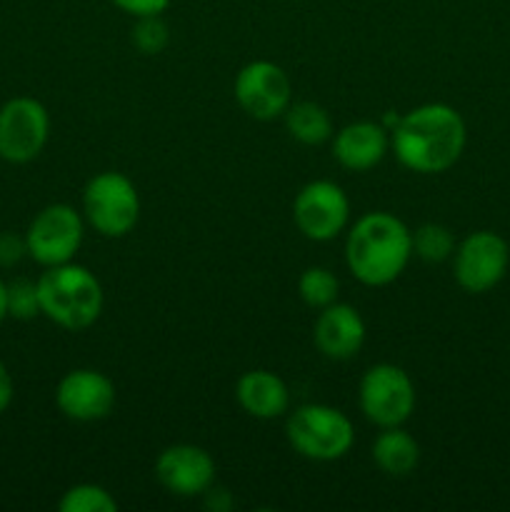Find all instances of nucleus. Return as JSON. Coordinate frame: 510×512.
Returning a JSON list of instances; mask_svg holds the SVG:
<instances>
[{
  "label": "nucleus",
  "mask_w": 510,
  "mask_h": 512,
  "mask_svg": "<svg viewBox=\"0 0 510 512\" xmlns=\"http://www.w3.org/2000/svg\"><path fill=\"white\" fill-rule=\"evenodd\" d=\"M170 33L168 25L160 20V15H145V18H138L133 28V45L143 55H158L163 53L165 45H168Z\"/></svg>",
  "instance_id": "obj_23"
},
{
  "label": "nucleus",
  "mask_w": 510,
  "mask_h": 512,
  "mask_svg": "<svg viewBox=\"0 0 510 512\" xmlns=\"http://www.w3.org/2000/svg\"><path fill=\"white\" fill-rule=\"evenodd\" d=\"M373 453L375 465L383 470L390 478H405L413 473L420 463V445L408 430L400 425L395 428H380V435L373 440Z\"/></svg>",
  "instance_id": "obj_17"
},
{
  "label": "nucleus",
  "mask_w": 510,
  "mask_h": 512,
  "mask_svg": "<svg viewBox=\"0 0 510 512\" xmlns=\"http://www.w3.org/2000/svg\"><path fill=\"white\" fill-rule=\"evenodd\" d=\"M85 220L73 205H45L25 230L28 255L43 268L70 263L83 245Z\"/></svg>",
  "instance_id": "obj_6"
},
{
  "label": "nucleus",
  "mask_w": 510,
  "mask_h": 512,
  "mask_svg": "<svg viewBox=\"0 0 510 512\" xmlns=\"http://www.w3.org/2000/svg\"><path fill=\"white\" fill-rule=\"evenodd\" d=\"M155 478L178 498H198L215 483V460L198 445H170L155 460Z\"/></svg>",
  "instance_id": "obj_13"
},
{
  "label": "nucleus",
  "mask_w": 510,
  "mask_h": 512,
  "mask_svg": "<svg viewBox=\"0 0 510 512\" xmlns=\"http://www.w3.org/2000/svg\"><path fill=\"white\" fill-rule=\"evenodd\" d=\"M115 400L118 393L113 380L93 368L70 370L55 388V405L65 418L75 423H98L108 418L115 408Z\"/></svg>",
  "instance_id": "obj_12"
},
{
  "label": "nucleus",
  "mask_w": 510,
  "mask_h": 512,
  "mask_svg": "<svg viewBox=\"0 0 510 512\" xmlns=\"http://www.w3.org/2000/svg\"><path fill=\"white\" fill-rule=\"evenodd\" d=\"M360 410L378 428L403 425L415 410V385L400 365L378 363L360 380Z\"/></svg>",
  "instance_id": "obj_7"
},
{
  "label": "nucleus",
  "mask_w": 510,
  "mask_h": 512,
  "mask_svg": "<svg viewBox=\"0 0 510 512\" xmlns=\"http://www.w3.org/2000/svg\"><path fill=\"white\" fill-rule=\"evenodd\" d=\"M83 218L103 238H125L140 220V195L118 170L93 175L83 190Z\"/></svg>",
  "instance_id": "obj_5"
},
{
  "label": "nucleus",
  "mask_w": 510,
  "mask_h": 512,
  "mask_svg": "<svg viewBox=\"0 0 510 512\" xmlns=\"http://www.w3.org/2000/svg\"><path fill=\"white\" fill-rule=\"evenodd\" d=\"M468 143L465 120L453 105L425 103L400 115L390 128V150L403 168L438 175L453 168Z\"/></svg>",
  "instance_id": "obj_1"
},
{
  "label": "nucleus",
  "mask_w": 510,
  "mask_h": 512,
  "mask_svg": "<svg viewBox=\"0 0 510 512\" xmlns=\"http://www.w3.org/2000/svg\"><path fill=\"white\" fill-rule=\"evenodd\" d=\"M235 400L255 420H275L288 413L290 390L270 370H248L235 383Z\"/></svg>",
  "instance_id": "obj_16"
},
{
  "label": "nucleus",
  "mask_w": 510,
  "mask_h": 512,
  "mask_svg": "<svg viewBox=\"0 0 510 512\" xmlns=\"http://www.w3.org/2000/svg\"><path fill=\"white\" fill-rule=\"evenodd\" d=\"M110 3L133 18H145V15H160L173 0H110Z\"/></svg>",
  "instance_id": "obj_25"
},
{
  "label": "nucleus",
  "mask_w": 510,
  "mask_h": 512,
  "mask_svg": "<svg viewBox=\"0 0 510 512\" xmlns=\"http://www.w3.org/2000/svg\"><path fill=\"white\" fill-rule=\"evenodd\" d=\"M40 315L65 330H85L103 313V285L93 270L78 263L45 268L38 280Z\"/></svg>",
  "instance_id": "obj_3"
},
{
  "label": "nucleus",
  "mask_w": 510,
  "mask_h": 512,
  "mask_svg": "<svg viewBox=\"0 0 510 512\" xmlns=\"http://www.w3.org/2000/svg\"><path fill=\"white\" fill-rule=\"evenodd\" d=\"M295 228L313 243L335 240L350 220V200L333 180H310L293 200Z\"/></svg>",
  "instance_id": "obj_10"
},
{
  "label": "nucleus",
  "mask_w": 510,
  "mask_h": 512,
  "mask_svg": "<svg viewBox=\"0 0 510 512\" xmlns=\"http://www.w3.org/2000/svg\"><path fill=\"white\" fill-rule=\"evenodd\" d=\"M58 508L60 512H115L118 510V500L103 485L80 483L65 490Z\"/></svg>",
  "instance_id": "obj_21"
},
{
  "label": "nucleus",
  "mask_w": 510,
  "mask_h": 512,
  "mask_svg": "<svg viewBox=\"0 0 510 512\" xmlns=\"http://www.w3.org/2000/svg\"><path fill=\"white\" fill-rule=\"evenodd\" d=\"M285 435L290 448L313 463H335L355 445V428L348 415L323 403L300 405L290 413Z\"/></svg>",
  "instance_id": "obj_4"
},
{
  "label": "nucleus",
  "mask_w": 510,
  "mask_h": 512,
  "mask_svg": "<svg viewBox=\"0 0 510 512\" xmlns=\"http://www.w3.org/2000/svg\"><path fill=\"white\" fill-rule=\"evenodd\" d=\"M413 258V233L393 213L375 210L350 225L345 265L358 283L385 288L395 283Z\"/></svg>",
  "instance_id": "obj_2"
},
{
  "label": "nucleus",
  "mask_w": 510,
  "mask_h": 512,
  "mask_svg": "<svg viewBox=\"0 0 510 512\" xmlns=\"http://www.w3.org/2000/svg\"><path fill=\"white\" fill-rule=\"evenodd\" d=\"M338 290V278H335L333 270L323 268V265H313V268L303 270V275L298 280L300 298L313 310H323L330 303H335L338 300Z\"/></svg>",
  "instance_id": "obj_19"
},
{
  "label": "nucleus",
  "mask_w": 510,
  "mask_h": 512,
  "mask_svg": "<svg viewBox=\"0 0 510 512\" xmlns=\"http://www.w3.org/2000/svg\"><path fill=\"white\" fill-rule=\"evenodd\" d=\"M455 238L445 225L425 223L413 233V255H418L423 263H443L453 258Z\"/></svg>",
  "instance_id": "obj_20"
},
{
  "label": "nucleus",
  "mask_w": 510,
  "mask_h": 512,
  "mask_svg": "<svg viewBox=\"0 0 510 512\" xmlns=\"http://www.w3.org/2000/svg\"><path fill=\"white\" fill-rule=\"evenodd\" d=\"M313 343L320 353L335 363L353 360L365 343V320L353 305L330 303L315 318Z\"/></svg>",
  "instance_id": "obj_14"
},
{
  "label": "nucleus",
  "mask_w": 510,
  "mask_h": 512,
  "mask_svg": "<svg viewBox=\"0 0 510 512\" xmlns=\"http://www.w3.org/2000/svg\"><path fill=\"white\" fill-rule=\"evenodd\" d=\"M8 315L15 320H33L40 315L38 283L18 278L8 283Z\"/></svg>",
  "instance_id": "obj_22"
},
{
  "label": "nucleus",
  "mask_w": 510,
  "mask_h": 512,
  "mask_svg": "<svg viewBox=\"0 0 510 512\" xmlns=\"http://www.w3.org/2000/svg\"><path fill=\"white\" fill-rule=\"evenodd\" d=\"M390 150V133L383 123L358 120L333 135V158L353 173H365L383 163Z\"/></svg>",
  "instance_id": "obj_15"
},
{
  "label": "nucleus",
  "mask_w": 510,
  "mask_h": 512,
  "mask_svg": "<svg viewBox=\"0 0 510 512\" xmlns=\"http://www.w3.org/2000/svg\"><path fill=\"white\" fill-rule=\"evenodd\" d=\"M5 318H10L8 315V285L0 280V325L5 323Z\"/></svg>",
  "instance_id": "obj_28"
},
{
  "label": "nucleus",
  "mask_w": 510,
  "mask_h": 512,
  "mask_svg": "<svg viewBox=\"0 0 510 512\" xmlns=\"http://www.w3.org/2000/svg\"><path fill=\"white\" fill-rule=\"evenodd\" d=\"M205 498V508L215 510V512H225L233 508V498H230V493L225 488H218V485H210L208 490L203 493Z\"/></svg>",
  "instance_id": "obj_26"
},
{
  "label": "nucleus",
  "mask_w": 510,
  "mask_h": 512,
  "mask_svg": "<svg viewBox=\"0 0 510 512\" xmlns=\"http://www.w3.org/2000/svg\"><path fill=\"white\" fill-rule=\"evenodd\" d=\"M13 398H15L13 378H10L8 368H5V363H3V360H0V415H3L5 410L10 408Z\"/></svg>",
  "instance_id": "obj_27"
},
{
  "label": "nucleus",
  "mask_w": 510,
  "mask_h": 512,
  "mask_svg": "<svg viewBox=\"0 0 510 512\" xmlns=\"http://www.w3.org/2000/svg\"><path fill=\"white\" fill-rule=\"evenodd\" d=\"M28 255L25 235L0 233V268H15Z\"/></svg>",
  "instance_id": "obj_24"
},
{
  "label": "nucleus",
  "mask_w": 510,
  "mask_h": 512,
  "mask_svg": "<svg viewBox=\"0 0 510 512\" xmlns=\"http://www.w3.org/2000/svg\"><path fill=\"white\" fill-rule=\"evenodd\" d=\"M285 128L290 138L303 145H320L333 138V120L328 110L313 100L290 103V108L285 110Z\"/></svg>",
  "instance_id": "obj_18"
},
{
  "label": "nucleus",
  "mask_w": 510,
  "mask_h": 512,
  "mask_svg": "<svg viewBox=\"0 0 510 512\" xmlns=\"http://www.w3.org/2000/svg\"><path fill=\"white\" fill-rule=\"evenodd\" d=\"M50 135V115L40 100L20 95L0 108V158L5 163H33Z\"/></svg>",
  "instance_id": "obj_9"
},
{
  "label": "nucleus",
  "mask_w": 510,
  "mask_h": 512,
  "mask_svg": "<svg viewBox=\"0 0 510 512\" xmlns=\"http://www.w3.org/2000/svg\"><path fill=\"white\" fill-rule=\"evenodd\" d=\"M510 265V248L503 235L493 230H475L455 245V283L470 295H483L505 278Z\"/></svg>",
  "instance_id": "obj_8"
},
{
  "label": "nucleus",
  "mask_w": 510,
  "mask_h": 512,
  "mask_svg": "<svg viewBox=\"0 0 510 512\" xmlns=\"http://www.w3.org/2000/svg\"><path fill=\"white\" fill-rule=\"evenodd\" d=\"M235 100L255 120L280 118L293 103V85L288 73L273 60H253L235 75Z\"/></svg>",
  "instance_id": "obj_11"
}]
</instances>
